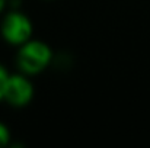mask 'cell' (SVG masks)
I'll return each instance as SVG.
<instances>
[{
	"label": "cell",
	"instance_id": "6da1fadb",
	"mask_svg": "<svg viewBox=\"0 0 150 148\" xmlns=\"http://www.w3.org/2000/svg\"><path fill=\"white\" fill-rule=\"evenodd\" d=\"M55 52L50 44L42 38L34 36L15 49L13 65L16 71L35 79L52 67Z\"/></svg>",
	"mask_w": 150,
	"mask_h": 148
},
{
	"label": "cell",
	"instance_id": "7a4b0ae2",
	"mask_svg": "<svg viewBox=\"0 0 150 148\" xmlns=\"http://www.w3.org/2000/svg\"><path fill=\"white\" fill-rule=\"evenodd\" d=\"M35 34L34 19L23 9H7L0 16V39L10 48H18Z\"/></svg>",
	"mask_w": 150,
	"mask_h": 148
},
{
	"label": "cell",
	"instance_id": "3957f363",
	"mask_svg": "<svg viewBox=\"0 0 150 148\" xmlns=\"http://www.w3.org/2000/svg\"><path fill=\"white\" fill-rule=\"evenodd\" d=\"M35 95H37V87L34 79L15 70L9 76L3 103L16 110L25 109L34 102Z\"/></svg>",
	"mask_w": 150,
	"mask_h": 148
},
{
	"label": "cell",
	"instance_id": "277c9868",
	"mask_svg": "<svg viewBox=\"0 0 150 148\" xmlns=\"http://www.w3.org/2000/svg\"><path fill=\"white\" fill-rule=\"evenodd\" d=\"M13 142V135H12V129L10 126L0 119V148L10 147Z\"/></svg>",
	"mask_w": 150,
	"mask_h": 148
},
{
	"label": "cell",
	"instance_id": "5b68a950",
	"mask_svg": "<svg viewBox=\"0 0 150 148\" xmlns=\"http://www.w3.org/2000/svg\"><path fill=\"white\" fill-rule=\"evenodd\" d=\"M10 70L9 67L0 61V103H3V97H4V90H6V84H7V80H9V76H10Z\"/></svg>",
	"mask_w": 150,
	"mask_h": 148
},
{
	"label": "cell",
	"instance_id": "8992f818",
	"mask_svg": "<svg viewBox=\"0 0 150 148\" xmlns=\"http://www.w3.org/2000/svg\"><path fill=\"white\" fill-rule=\"evenodd\" d=\"M9 9H23V0H7Z\"/></svg>",
	"mask_w": 150,
	"mask_h": 148
},
{
	"label": "cell",
	"instance_id": "52a82bcc",
	"mask_svg": "<svg viewBox=\"0 0 150 148\" xmlns=\"http://www.w3.org/2000/svg\"><path fill=\"white\" fill-rule=\"evenodd\" d=\"M7 9H9V6H7V0H0V16H1Z\"/></svg>",
	"mask_w": 150,
	"mask_h": 148
}]
</instances>
